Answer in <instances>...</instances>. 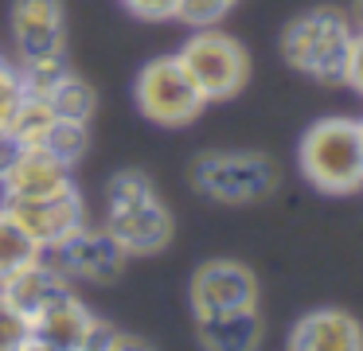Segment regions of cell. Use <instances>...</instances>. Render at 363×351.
<instances>
[{
    "label": "cell",
    "mask_w": 363,
    "mask_h": 351,
    "mask_svg": "<svg viewBox=\"0 0 363 351\" xmlns=\"http://www.w3.org/2000/svg\"><path fill=\"white\" fill-rule=\"evenodd\" d=\"M110 340H113V328H110V324H102L94 335H90V343H82L79 351H110Z\"/></svg>",
    "instance_id": "27"
},
{
    "label": "cell",
    "mask_w": 363,
    "mask_h": 351,
    "mask_svg": "<svg viewBox=\"0 0 363 351\" xmlns=\"http://www.w3.org/2000/svg\"><path fill=\"white\" fill-rule=\"evenodd\" d=\"M0 289H4V296H9V301L16 304L20 312H28V316H40L48 304H55L59 296L71 293V281L59 277V273L51 269L48 262H32V265H24L16 277L4 281Z\"/></svg>",
    "instance_id": "15"
},
{
    "label": "cell",
    "mask_w": 363,
    "mask_h": 351,
    "mask_svg": "<svg viewBox=\"0 0 363 351\" xmlns=\"http://www.w3.org/2000/svg\"><path fill=\"white\" fill-rule=\"evenodd\" d=\"M301 172L313 187L328 195H347L363 187V121L324 117L301 137Z\"/></svg>",
    "instance_id": "3"
},
{
    "label": "cell",
    "mask_w": 363,
    "mask_h": 351,
    "mask_svg": "<svg viewBox=\"0 0 363 351\" xmlns=\"http://www.w3.org/2000/svg\"><path fill=\"white\" fill-rule=\"evenodd\" d=\"M176 59L184 62L191 82L199 86L203 101L235 98L246 86V78H250V55H246V47L215 28H196V35H188V43L176 51Z\"/></svg>",
    "instance_id": "5"
},
{
    "label": "cell",
    "mask_w": 363,
    "mask_h": 351,
    "mask_svg": "<svg viewBox=\"0 0 363 351\" xmlns=\"http://www.w3.org/2000/svg\"><path fill=\"white\" fill-rule=\"evenodd\" d=\"M102 328V320L86 308L74 293L59 296L55 304L32 316V335L43 343H51L55 351H79L82 343H90V335Z\"/></svg>",
    "instance_id": "13"
},
{
    "label": "cell",
    "mask_w": 363,
    "mask_h": 351,
    "mask_svg": "<svg viewBox=\"0 0 363 351\" xmlns=\"http://www.w3.org/2000/svg\"><path fill=\"white\" fill-rule=\"evenodd\" d=\"M32 340V316L20 312L0 289V351H20Z\"/></svg>",
    "instance_id": "20"
},
{
    "label": "cell",
    "mask_w": 363,
    "mask_h": 351,
    "mask_svg": "<svg viewBox=\"0 0 363 351\" xmlns=\"http://www.w3.org/2000/svg\"><path fill=\"white\" fill-rule=\"evenodd\" d=\"M125 246L113 238L110 230H90V226H79L74 234H67L63 242H51V246L40 250V262H48L59 277L67 281H118L121 269H125Z\"/></svg>",
    "instance_id": "7"
},
{
    "label": "cell",
    "mask_w": 363,
    "mask_h": 351,
    "mask_svg": "<svg viewBox=\"0 0 363 351\" xmlns=\"http://www.w3.org/2000/svg\"><path fill=\"white\" fill-rule=\"evenodd\" d=\"M121 4L133 16H141V20H176L180 0H121Z\"/></svg>",
    "instance_id": "23"
},
{
    "label": "cell",
    "mask_w": 363,
    "mask_h": 351,
    "mask_svg": "<svg viewBox=\"0 0 363 351\" xmlns=\"http://www.w3.org/2000/svg\"><path fill=\"white\" fill-rule=\"evenodd\" d=\"M24 98V78H20V67H12L9 59H0V129L9 125L12 109Z\"/></svg>",
    "instance_id": "22"
},
{
    "label": "cell",
    "mask_w": 363,
    "mask_h": 351,
    "mask_svg": "<svg viewBox=\"0 0 363 351\" xmlns=\"http://www.w3.org/2000/svg\"><path fill=\"white\" fill-rule=\"evenodd\" d=\"M9 28L24 62L63 59L67 55L63 0H16L9 12Z\"/></svg>",
    "instance_id": "10"
},
{
    "label": "cell",
    "mask_w": 363,
    "mask_h": 351,
    "mask_svg": "<svg viewBox=\"0 0 363 351\" xmlns=\"http://www.w3.org/2000/svg\"><path fill=\"white\" fill-rule=\"evenodd\" d=\"M43 148H48V152H55L63 164H71V168H74V164L86 156V148H90L86 121H67V117H55V125H51Z\"/></svg>",
    "instance_id": "19"
},
{
    "label": "cell",
    "mask_w": 363,
    "mask_h": 351,
    "mask_svg": "<svg viewBox=\"0 0 363 351\" xmlns=\"http://www.w3.org/2000/svg\"><path fill=\"white\" fill-rule=\"evenodd\" d=\"M48 101L55 109V117H67V121H90L94 117V86L86 78L71 74V70L48 90Z\"/></svg>",
    "instance_id": "18"
},
{
    "label": "cell",
    "mask_w": 363,
    "mask_h": 351,
    "mask_svg": "<svg viewBox=\"0 0 363 351\" xmlns=\"http://www.w3.org/2000/svg\"><path fill=\"white\" fill-rule=\"evenodd\" d=\"M262 332H266V328H262L258 308L196 316V335H199V343H203V351H258Z\"/></svg>",
    "instance_id": "14"
},
{
    "label": "cell",
    "mask_w": 363,
    "mask_h": 351,
    "mask_svg": "<svg viewBox=\"0 0 363 351\" xmlns=\"http://www.w3.org/2000/svg\"><path fill=\"white\" fill-rule=\"evenodd\" d=\"M51 125H55V109H51V101L40 98V94H24L20 106L12 109V117H9L4 129H9L24 148H32V145H43V140H48Z\"/></svg>",
    "instance_id": "16"
},
{
    "label": "cell",
    "mask_w": 363,
    "mask_h": 351,
    "mask_svg": "<svg viewBox=\"0 0 363 351\" xmlns=\"http://www.w3.org/2000/svg\"><path fill=\"white\" fill-rule=\"evenodd\" d=\"M352 35H355L352 16L336 12V8H313V12H301L297 20L285 23L281 59L289 62L293 70L316 78V82L340 86L344 82Z\"/></svg>",
    "instance_id": "2"
},
{
    "label": "cell",
    "mask_w": 363,
    "mask_h": 351,
    "mask_svg": "<svg viewBox=\"0 0 363 351\" xmlns=\"http://www.w3.org/2000/svg\"><path fill=\"white\" fill-rule=\"evenodd\" d=\"M32 262H40V242L28 238L24 226L0 207V285L9 277H16V273Z\"/></svg>",
    "instance_id": "17"
},
{
    "label": "cell",
    "mask_w": 363,
    "mask_h": 351,
    "mask_svg": "<svg viewBox=\"0 0 363 351\" xmlns=\"http://www.w3.org/2000/svg\"><path fill=\"white\" fill-rule=\"evenodd\" d=\"M285 351H363V328L352 312L320 308L293 324Z\"/></svg>",
    "instance_id": "12"
},
{
    "label": "cell",
    "mask_w": 363,
    "mask_h": 351,
    "mask_svg": "<svg viewBox=\"0 0 363 351\" xmlns=\"http://www.w3.org/2000/svg\"><path fill=\"white\" fill-rule=\"evenodd\" d=\"M344 86L363 94V28H355L352 47H347V67H344Z\"/></svg>",
    "instance_id": "24"
},
{
    "label": "cell",
    "mask_w": 363,
    "mask_h": 351,
    "mask_svg": "<svg viewBox=\"0 0 363 351\" xmlns=\"http://www.w3.org/2000/svg\"><path fill=\"white\" fill-rule=\"evenodd\" d=\"M20 148H24V145H20V140L12 137L9 129H0V179L9 176V168H12V164H16Z\"/></svg>",
    "instance_id": "25"
},
{
    "label": "cell",
    "mask_w": 363,
    "mask_h": 351,
    "mask_svg": "<svg viewBox=\"0 0 363 351\" xmlns=\"http://www.w3.org/2000/svg\"><path fill=\"white\" fill-rule=\"evenodd\" d=\"M235 4L238 0H180L176 20L188 23V28H215Z\"/></svg>",
    "instance_id": "21"
},
{
    "label": "cell",
    "mask_w": 363,
    "mask_h": 351,
    "mask_svg": "<svg viewBox=\"0 0 363 351\" xmlns=\"http://www.w3.org/2000/svg\"><path fill=\"white\" fill-rule=\"evenodd\" d=\"M188 301L196 316H215V312H235V308H258V281L242 262L215 257L203 262L191 273Z\"/></svg>",
    "instance_id": "8"
},
{
    "label": "cell",
    "mask_w": 363,
    "mask_h": 351,
    "mask_svg": "<svg viewBox=\"0 0 363 351\" xmlns=\"http://www.w3.org/2000/svg\"><path fill=\"white\" fill-rule=\"evenodd\" d=\"M133 98L141 106V113L157 125H188L199 117V109L207 106L199 86L191 82V74L184 70V62L176 55H164V59H152L141 67L133 82Z\"/></svg>",
    "instance_id": "6"
},
{
    "label": "cell",
    "mask_w": 363,
    "mask_h": 351,
    "mask_svg": "<svg viewBox=\"0 0 363 351\" xmlns=\"http://www.w3.org/2000/svg\"><path fill=\"white\" fill-rule=\"evenodd\" d=\"M110 351H152V343L137 340V335H125V332H113Z\"/></svg>",
    "instance_id": "26"
},
{
    "label": "cell",
    "mask_w": 363,
    "mask_h": 351,
    "mask_svg": "<svg viewBox=\"0 0 363 351\" xmlns=\"http://www.w3.org/2000/svg\"><path fill=\"white\" fill-rule=\"evenodd\" d=\"M106 230L125 254H157L172 242V215L145 172H118L106 187Z\"/></svg>",
    "instance_id": "1"
},
{
    "label": "cell",
    "mask_w": 363,
    "mask_h": 351,
    "mask_svg": "<svg viewBox=\"0 0 363 351\" xmlns=\"http://www.w3.org/2000/svg\"><path fill=\"white\" fill-rule=\"evenodd\" d=\"M0 207L24 226L28 238L40 242V250L86 226V207H82L79 187H67L59 195H40V199H0Z\"/></svg>",
    "instance_id": "9"
},
{
    "label": "cell",
    "mask_w": 363,
    "mask_h": 351,
    "mask_svg": "<svg viewBox=\"0 0 363 351\" xmlns=\"http://www.w3.org/2000/svg\"><path fill=\"white\" fill-rule=\"evenodd\" d=\"M20 351H55V347H51V343H43V340H35V335H32V340H28Z\"/></svg>",
    "instance_id": "28"
},
{
    "label": "cell",
    "mask_w": 363,
    "mask_h": 351,
    "mask_svg": "<svg viewBox=\"0 0 363 351\" xmlns=\"http://www.w3.org/2000/svg\"><path fill=\"white\" fill-rule=\"evenodd\" d=\"M352 23L363 28V0H352Z\"/></svg>",
    "instance_id": "29"
},
{
    "label": "cell",
    "mask_w": 363,
    "mask_h": 351,
    "mask_svg": "<svg viewBox=\"0 0 363 351\" xmlns=\"http://www.w3.org/2000/svg\"><path fill=\"white\" fill-rule=\"evenodd\" d=\"M67 187H74L71 164H63L43 145H32L20 148L16 164L0 179V199H40V195H59Z\"/></svg>",
    "instance_id": "11"
},
{
    "label": "cell",
    "mask_w": 363,
    "mask_h": 351,
    "mask_svg": "<svg viewBox=\"0 0 363 351\" xmlns=\"http://www.w3.org/2000/svg\"><path fill=\"white\" fill-rule=\"evenodd\" d=\"M191 187L215 203L242 207L274 195L277 164L262 152H203L191 164Z\"/></svg>",
    "instance_id": "4"
}]
</instances>
